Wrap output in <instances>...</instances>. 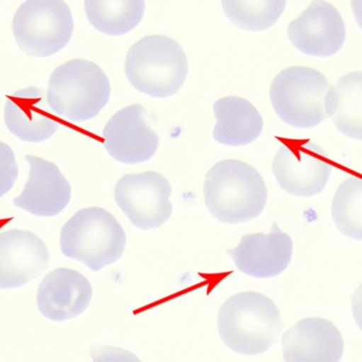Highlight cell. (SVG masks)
Returning <instances> with one entry per match:
<instances>
[{
    "mask_svg": "<svg viewBox=\"0 0 362 362\" xmlns=\"http://www.w3.org/2000/svg\"><path fill=\"white\" fill-rule=\"evenodd\" d=\"M204 197L210 214L225 223L256 218L267 204L268 191L261 174L248 163L227 159L206 173Z\"/></svg>",
    "mask_w": 362,
    "mask_h": 362,
    "instance_id": "obj_1",
    "label": "cell"
},
{
    "mask_svg": "<svg viewBox=\"0 0 362 362\" xmlns=\"http://www.w3.org/2000/svg\"><path fill=\"white\" fill-rule=\"evenodd\" d=\"M218 331L225 346L234 352L259 355L278 344L282 318L271 299L255 291H244L221 306Z\"/></svg>",
    "mask_w": 362,
    "mask_h": 362,
    "instance_id": "obj_2",
    "label": "cell"
},
{
    "mask_svg": "<svg viewBox=\"0 0 362 362\" xmlns=\"http://www.w3.org/2000/svg\"><path fill=\"white\" fill-rule=\"evenodd\" d=\"M110 95V81L101 68L93 62L76 59L52 72L46 97L57 116L72 122H84L97 117Z\"/></svg>",
    "mask_w": 362,
    "mask_h": 362,
    "instance_id": "obj_3",
    "label": "cell"
},
{
    "mask_svg": "<svg viewBox=\"0 0 362 362\" xmlns=\"http://www.w3.org/2000/svg\"><path fill=\"white\" fill-rule=\"evenodd\" d=\"M125 76L134 88L153 98H168L182 88L188 72L178 42L164 35L142 38L128 51Z\"/></svg>",
    "mask_w": 362,
    "mask_h": 362,
    "instance_id": "obj_4",
    "label": "cell"
},
{
    "mask_svg": "<svg viewBox=\"0 0 362 362\" xmlns=\"http://www.w3.org/2000/svg\"><path fill=\"white\" fill-rule=\"evenodd\" d=\"M60 246L65 257L99 272L120 259L125 233L110 212L91 206L78 211L63 226Z\"/></svg>",
    "mask_w": 362,
    "mask_h": 362,
    "instance_id": "obj_5",
    "label": "cell"
},
{
    "mask_svg": "<svg viewBox=\"0 0 362 362\" xmlns=\"http://www.w3.org/2000/svg\"><path fill=\"white\" fill-rule=\"evenodd\" d=\"M332 86L318 70L293 66L281 71L270 87V100L281 120L297 129H312L329 118Z\"/></svg>",
    "mask_w": 362,
    "mask_h": 362,
    "instance_id": "obj_6",
    "label": "cell"
},
{
    "mask_svg": "<svg viewBox=\"0 0 362 362\" xmlns=\"http://www.w3.org/2000/svg\"><path fill=\"white\" fill-rule=\"evenodd\" d=\"M12 30L23 52L48 57L67 46L74 21L69 6L62 0H28L15 13Z\"/></svg>",
    "mask_w": 362,
    "mask_h": 362,
    "instance_id": "obj_7",
    "label": "cell"
},
{
    "mask_svg": "<svg viewBox=\"0 0 362 362\" xmlns=\"http://www.w3.org/2000/svg\"><path fill=\"white\" fill-rule=\"evenodd\" d=\"M333 165L325 151L308 140H287L278 148L272 171L280 187L299 197H312L327 187Z\"/></svg>",
    "mask_w": 362,
    "mask_h": 362,
    "instance_id": "obj_8",
    "label": "cell"
},
{
    "mask_svg": "<svg viewBox=\"0 0 362 362\" xmlns=\"http://www.w3.org/2000/svg\"><path fill=\"white\" fill-rule=\"evenodd\" d=\"M171 185L157 172L123 176L115 187V202L132 225L142 230L162 227L171 216Z\"/></svg>",
    "mask_w": 362,
    "mask_h": 362,
    "instance_id": "obj_9",
    "label": "cell"
},
{
    "mask_svg": "<svg viewBox=\"0 0 362 362\" xmlns=\"http://www.w3.org/2000/svg\"><path fill=\"white\" fill-rule=\"evenodd\" d=\"M144 106L132 104L117 112L102 133L104 148L115 160L138 165L152 158L159 148L157 134L146 122Z\"/></svg>",
    "mask_w": 362,
    "mask_h": 362,
    "instance_id": "obj_10",
    "label": "cell"
},
{
    "mask_svg": "<svg viewBox=\"0 0 362 362\" xmlns=\"http://www.w3.org/2000/svg\"><path fill=\"white\" fill-rule=\"evenodd\" d=\"M346 25L339 11L327 1H314L288 27L291 44L310 57H329L346 40Z\"/></svg>",
    "mask_w": 362,
    "mask_h": 362,
    "instance_id": "obj_11",
    "label": "cell"
},
{
    "mask_svg": "<svg viewBox=\"0 0 362 362\" xmlns=\"http://www.w3.org/2000/svg\"><path fill=\"white\" fill-rule=\"evenodd\" d=\"M293 240L274 223L268 234L242 236L236 248L229 249L239 272L253 278H273L286 270L293 257Z\"/></svg>",
    "mask_w": 362,
    "mask_h": 362,
    "instance_id": "obj_12",
    "label": "cell"
},
{
    "mask_svg": "<svg viewBox=\"0 0 362 362\" xmlns=\"http://www.w3.org/2000/svg\"><path fill=\"white\" fill-rule=\"evenodd\" d=\"M46 245L35 234L12 229L0 232V288L23 286L48 267Z\"/></svg>",
    "mask_w": 362,
    "mask_h": 362,
    "instance_id": "obj_13",
    "label": "cell"
},
{
    "mask_svg": "<svg viewBox=\"0 0 362 362\" xmlns=\"http://www.w3.org/2000/svg\"><path fill=\"white\" fill-rule=\"evenodd\" d=\"M29 180L13 204L30 214L52 217L60 214L68 206L72 187L59 168L40 157L27 155Z\"/></svg>",
    "mask_w": 362,
    "mask_h": 362,
    "instance_id": "obj_14",
    "label": "cell"
},
{
    "mask_svg": "<svg viewBox=\"0 0 362 362\" xmlns=\"http://www.w3.org/2000/svg\"><path fill=\"white\" fill-rule=\"evenodd\" d=\"M285 362H339L344 338L331 321L306 318L285 332L282 339Z\"/></svg>",
    "mask_w": 362,
    "mask_h": 362,
    "instance_id": "obj_15",
    "label": "cell"
},
{
    "mask_svg": "<svg viewBox=\"0 0 362 362\" xmlns=\"http://www.w3.org/2000/svg\"><path fill=\"white\" fill-rule=\"evenodd\" d=\"M4 123L18 139L34 144L46 141L60 127L57 115L48 105L46 93L33 86L9 95L4 105Z\"/></svg>",
    "mask_w": 362,
    "mask_h": 362,
    "instance_id": "obj_16",
    "label": "cell"
},
{
    "mask_svg": "<svg viewBox=\"0 0 362 362\" xmlns=\"http://www.w3.org/2000/svg\"><path fill=\"white\" fill-rule=\"evenodd\" d=\"M91 296V283L83 274L57 268L43 279L38 291V308L49 320H69L89 308Z\"/></svg>",
    "mask_w": 362,
    "mask_h": 362,
    "instance_id": "obj_17",
    "label": "cell"
},
{
    "mask_svg": "<svg viewBox=\"0 0 362 362\" xmlns=\"http://www.w3.org/2000/svg\"><path fill=\"white\" fill-rule=\"evenodd\" d=\"M214 139L229 146L252 144L263 132L264 122L259 110L244 98L225 97L214 104Z\"/></svg>",
    "mask_w": 362,
    "mask_h": 362,
    "instance_id": "obj_18",
    "label": "cell"
},
{
    "mask_svg": "<svg viewBox=\"0 0 362 362\" xmlns=\"http://www.w3.org/2000/svg\"><path fill=\"white\" fill-rule=\"evenodd\" d=\"M329 110L340 133L362 141V71L344 74L332 87Z\"/></svg>",
    "mask_w": 362,
    "mask_h": 362,
    "instance_id": "obj_19",
    "label": "cell"
},
{
    "mask_svg": "<svg viewBox=\"0 0 362 362\" xmlns=\"http://www.w3.org/2000/svg\"><path fill=\"white\" fill-rule=\"evenodd\" d=\"M87 18L95 29L108 35L118 36L135 29L145 13L142 0H86Z\"/></svg>",
    "mask_w": 362,
    "mask_h": 362,
    "instance_id": "obj_20",
    "label": "cell"
},
{
    "mask_svg": "<svg viewBox=\"0 0 362 362\" xmlns=\"http://www.w3.org/2000/svg\"><path fill=\"white\" fill-rule=\"evenodd\" d=\"M332 215L344 235L362 240V176H351L339 185L334 196Z\"/></svg>",
    "mask_w": 362,
    "mask_h": 362,
    "instance_id": "obj_21",
    "label": "cell"
},
{
    "mask_svg": "<svg viewBox=\"0 0 362 362\" xmlns=\"http://www.w3.org/2000/svg\"><path fill=\"white\" fill-rule=\"evenodd\" d=\"M286 1H236L225 0L222 8L227 18L240 29L263 31L269 29L284 12Z\"/></svg>",
    "mask_w": 362,
    "mask_h": 362,
    "instance_id": "obj_22",
    "label": "cell"
},
{
    "mask_svg": "<svg viewBox=\"0 0 362 362\" xmlns=\"http://www.w3.org/2000/svg\"><path fill=\"white\" fill-rule=\"evenodd\" d=\"M18 176L16 159L12 148L0 141V198L6 195Z\"/></svg>",
    "mask_w": 362,
    "mask_h": 362,
    "instance_id": "obj_23",
    "label": "cell"
},
{
    "mask_svg": "<svg viewBox=\"0 0 362 362\" xmlns=\"http://www.w3.org/2000/svg\"><path fill=\"white\" fill-rule=\"evenodd\" d=\"M91 356L93 362H142L129 351L116 346H94Z\"/></svg>",
    "mask_w": 362,
    "mask_h": 362,
    "instance_id": "obj_24",
    "label": "cell"
},
{
    "mask_svg": "<svg viewBox=\"0 0 362 362\" xmlns=\"http://www.w3.org/2000/svg\"><path fill=\"white\" fill-rule=\"evenodd\" d=\"M352 308L355 321L362 331V283L353 296Z\"/></svg>",
    "mask_w": 362,
    "mask_h": 362,
    "instance_id": "obj_25",
    "label": "cell"
},
{
    "mask_svg": "<svg viewBox=\"0 0 362 362\" xmlns=\"http://www.w3.org/2000/svg\"><path fill=\"white\" fill-rule=\"evenodd\" d=\"M351 6H352L353 13H354L357 23L362 30V0H353L351 2Z\"/></svg>",
    "mask_w": 362,
    "mask_h": 362,
    "instance_id": "obj_26",
    "label": "cell"
}]
</instances>
